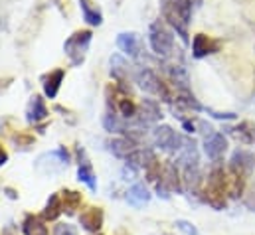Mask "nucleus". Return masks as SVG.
<instances>
[{"mask_svg": "<svg viewBox=\"0 0 255 235\" xmlns=\"http://www.w3.org/2000/svg\"><path fill=\"white\" fill-rule=\"evenodd\" d=\"M176 228H178V230H182L184 234H188V235H198L196 228H194L192 224H188V222H182V220H180V222H176Z\"/></svg>", "mask_w": 255, "mask_h": 235, "instance_id": "obj_26", "label": "nucleus"}, {"mask_svg": "<svg viewBox=\"0 0 255 235\" xmlns=\"http://www.w3.org/2000/svg\"><path fill=\"white\" fill-rule=\"evenodd\" d=\"M152 138H154V144L158 148H164V150H178L182 144V138L168 126V124H162V126H156L154 132H152Z\"/></svg>", "mask_w": 255, "mask_h": 235, "instance_id": "obj_6", "label": "nucleus"}, {"mask_svg": "<svg viewBox=\"0 0 255 235\" xmlns=\"http://www.w3.org/2000/svg\"><path fill=\"white\" fill-rule=\"evenodd\" d=\"M77 178H79V182L87 184L91 190H95V188H97L95 174H93V168H91V164H89V162H81V164H79V168H77Z\"/></svg>", "mask_w": 255, "mask_h": 235, "instance_id": "obj_24", "label": "nucleus"}, {"mask_svg": "<svg viewBox=\"0 0 255 235\" xmlns=\"http://www.w3.org/2000/svg\"><path fill=\"white\" fill-rule=\"evenodd\" d=\"M226 194H228L226 170H224V166L216 164L208 174V182H206V188H204V200L212 208L224 210L226 208Z\"/></svg>", "mask_w": 255, "mask_h": 235, "instance_id": "obj_2", "label": "nucleus"}, {"mask_svg": "<svg viewBox=\"0 0 255 235\" xmlns=\"http://www.w3.org/2000/svg\"><path fill=\"white\" fill-rule=\"evenodd\" d=\"M91 38H93V34L89 30H77L65 40L64 52L71 61V65H81L83 63L85 54L89 50V44H91Z\"/></svg>", "mask_w": 255, "mask_h": 235, "instance_id": "obj_3", "label": "nucleus"}, {"mask_svg": "<svg viewBox=\"0 0 255 235\" xmlns=\"http://www.w3.org/2000/svg\"><path fill=\"white\" fill-rule=\"evenodd\" d=\"M246 204H248V208H252V210H255V192H252V196L246 200Z\"/></svg>", "mask_w": 255, "mask_h": 235, "instance_id": "obj_27", "label": "nucleus"}, {"mask_svg": "<svg viewBox=\"0 0 255 235\" xmlns=\"http://www.w3.org/2000/svg\"><path fill=\"white\" fill-rule=\"evenodd\" d=\"M148 42H150V48L156 56H168L174 48V36L172 32L158 20L150 26V32H148Z\"/></svg>", "mask_w": 255, "mask_h": 235, "instance_id": "obj_5", "label": "nucleus"}, {"mask_svg": "<svg viewBox=\"0 0 255 235\" xmlns=\"http://www.w3.org/2000/svg\"><path fill=\"white\" fill-rule=\"evenodd\" d=\"M79 224L85 232L89 234H97L103 226V210L101 208H85L79 214Z\"/></svg>", "mask_w": 255, "mask_h": 235, "instance_id": "obj_9", "label": "nucleus"}, {"mask_svg": "<svg viewBox=\"0 0 255 235\" xmlns=\"http://www.w3.org/2000/svg\"><path fill=\"white\" fill-rule=\"evenodd\" d=\"M111 73H113V77L123 85L125 81H127V73H128V67H127V61L121 58V56H113L111 58Z\"/></svg>", "mask_w": 255, "mask_h": 235, "instance_id": "obj_21", "label": "nucleus"}, {"mask_svg": "<svg viewBox=\"0 0 255 235\" xmlns=\"http://www.w3.org/2000/svg\"><path fill=\"white\" fill-rule=\"evenodd\" d=\"M111 152L115 154V156H119V158H127L130 152H134L136 148V144H134V140L132 138H113L111 140Z\"/></svg>", "mask_w": 255, "mask_h": 235, "instance_id": "obj_17", "label": "nucleus"}, {"mask_svg": "<svg viewBox=\"0 0 255 235\" xmlns=\"http://www.w3.org/2000/svg\"><path fill=\"white\" fill-rule=\"evenodd\" d=\"M148 200H150V194H148V190H146L142 184H134V186L128 188L127 202L132 208H140V206H144Z\"/></svg>", "mask_w": 255, "mask_h": 235, "instance_id": "obj_15", "label": "nucleus"}, {"mask_svg": "<svg viewBox=\"0 0 255 235\" xmlns=\"http://www.w3.org/2000/svg\"><path fill=\"white\" fill-rule=\"evenodd\" d=\"M6 160H8V154H6V150L0 146V166H2V164H6Z\"/></svg>", "mask_w": 255, "mask_h": 235, "instance_id": "obj_28", "label": "nucleus"}, {"mask_svg": "<svg viewBox=\"0 0 255 235\" xmlns=\"http://www.w3.org/2000/svg\"><path fill=\"white\" fill-rule=\"evenodd\" d=\"M226 148H228L226 136L220 134V132L210 134V136L206 138V142H204V150H206V154H208V158H210L212 162H220V160L224 158Z\"/></svg>", "mask_w": 255, "mask_h": 235, "instance_id": "obj_8", "label": "nucleus"}, {"mask_svg": "<svg viewBox=\"0 0 255 235\" xmlns=\"http://www.w3.org/2000/svg\"><path fill=\"white\" fill-rule=\"evenodd\" d=\"M81 12H83V20L89 26H101L103 24V14L99 10V6L93 0H79Z\"/></svg>", "mask_w": 255, "mask_h": 235, "instance_id": "obj_11", "label": "nucleus"}, {"mask_svg": "<svg viewBox=\"0 0 255 235\" xmlns=\"http://www.w3.org/2000/svg\"><path fill=\"white\" fill-rule=\"evenodd\" d=\"M117 46H119L121 52H125V54L130 56V58H136L138 52H140L138 38H136V34H132V32H123V34H119V38H117Z\"/></svg>", "mask_w": 255, "mask_h": 235, "instance_id": "obj_12", "label": "nucleus"}, {"mask_svg": "<svg viewBox=\"0 0 255 235\" xmlns=\"http://www.w3.org/2000/svg\"><path fill=\"white\" fill-rule=\"evenodd\" d=\"M254 166H255V156L252 152H248V150H236L234 156H232V160H230V168L242 172L246 178L252 174Z\"/></svg>", "mask_w": 255, "mask_h": 235, "instance_id": "obj_10", "label": "nucleus"}, {"mask_svg": "<svg viewBox=\"0 0 255 235\" xmlns=\"http://www.w3.org/2000/svg\"><path fill=\"white\" fill-rule=\"evenodd\" d=\"M134 79H136V83L140 85V89H144L146 93L158 95V97H162L164 101H172V95H170L168 85H166L152 69H148V67L138 69L136 75H134Z\"/></svg>", "mask_w": 255, "mask_h": 235, "instance_id": "obj_4", "label": "nucleus"}, {"mask_svg": "<svg viewBox=\"0 0 255 235\" xmlns=\"http://www.w3.org/2000/svg\"><path fill=\"white\" fill-rule=\"evenodd\" d=\"M26 115H28V120L34 122V124H36L38 120H44V118L48 117V107H46V103H44V99H42L40 95H34V97H32Z\"/></svg>", "mask_w": 255, "mask_h": 235, "instance_id": "obj_14", "label": "nucleus"}, {"mask_svg": "<svg viewBox=\"0 0 255 235\" xmlns=\"http://www.w3.org/2000/svg\"><path fill=\"white\" fill-rule=\"evenodd\" d=\"M62 212H64V210H62V200H60V196H58V194L50 196V200H48V204H46V208H44V220L54 222Z\"/></svg>", "mask_w": 255, "mask_h": 235, "instance_id": "obj_22", "label": "nucleus"}, {"mask_svg": "<svg viewBox=\"0 0 255 235\" xmlns=\"http://www.w3.org/2000/svg\"><path fill=\"white\" fill-rule=\"evenodd\" d=\"M234 134H236L238 140H242V142H246V144L255 142V126L252 122H242V124L234 130Z\"/></svg>", "mask_w": 255, "mask_h": 235, "instance_id": "obj_23", "label": "nucleus"}, {"mask_svg": "<svg viewBox=\"0 0 255 235\" xmlns=\"http://www.w3.org/2000/svg\"><path fill=\"white\" fill-rule=\"evenodd\" d=\"M22 230L26 235H48V228H46L44 220H40L36 216H26Z\"/></svg>", "mask_w": 255, "mask_h": 235, "instance_id": "obj_18", "label": "nucleus"}, {"mask_svg": "<svg viewBox=\"0 0 255 235\" xmlns=\"http://www.w3.org/2000/svg\"><path fill=\"white\" fill-rule=\"evenodd\" d=\"M220 50V42L218 40H212L210 36L206 34H196L194 40H192V54L194 58L202 59L210 54H216Z\"/></svg>", "mask_w": 255, "mask_h": 235, "instance_id": "obj_7", "label": "nucleus"}, {"mask_svg": "<svg viewBox=\"0 0 255 235\" xmlns=\"http://www.w3.org/2000/svg\"><path fill=\"white\" fill-rule=\"evenodd\" d=\"M54 235H77V232H75V228L69 226V224H60V226H56Z\"/></svg>", "mask_w": 255, "mask_h": 235, "instance_id": "obj_25", "label": "nucleus"}, {"mask_svg": "<svg viewBox=\"0 0 255 235\" xmlns=\"http://www.w3.org/2000/svg\"><path fill=\"white\" fill-rule=\"evenodd\" d=\"M144 174H146V180H148V182H158V178L162 176V174H160V162H158V158H156L150 150H146Z\"/></svg>", "mask_w": 255, "mask_h": 235, "instance_id": "obj_20", "label": "nucleus"}, {"mask_svg": "<svg viewBox=\"0 0 255 235\" xmlns=\"http://www.w3.org/2000/svg\"><path fill=\"white\" fill-rule=\"evenodd\" d=\"M64 75H65L64 69H56V71H52L50 75L44 77V93H46V97L56 99V95H58V91L62 87Z\"/></svg>", "mask_w": 255, "mask_h": 235, "instance_id": "obj_13", "label": "nucleus"}, {"mask_svg": "<svg viewBox=\"0 0 255 235\" xmlns=\"http://www.w3.org/2000/svg\"><path fill=\"white\" fill-rule=\"evenodd\" d=\"M160 14L162 20L172 26L184 42H188V24L192 16L190 0H160Z\"/></svg>", "mask_w": 255, "mask_h": 235, "instance_id": "obj_1", "label": "nucleus"}, {"mask_svg": "<svg viewBox=\"0 0 255 235\" xmlns=\"http://www.w3.org/2000/svg\"><path fill=\"white\" fill-rule=\"evenodd\" d=\"M160 117H162V113H160L156 101H152V99H144V101L140 103V118H142L144 122L160 120Z\"/></svg>", "mask_w": 255, "mask_h": 235, "instance_id": "obj_19", "label": "nucleus"}, {"mask_svg": "<svg viewBox=\"0 0 255 235\" xmlns=\"http://www.w3.org/2000/svg\"><path fill=\"white\" fill-rule=\"evenodd\" d=\"M60 200H62V210L67 216H73L75 210H79V206H81V194L73 192V190H64Z\"/></svg>", "mask_w": 255, "mask_h": 235, "instance_id": "obj_16", "label": "nucleus"}]
</instances>
